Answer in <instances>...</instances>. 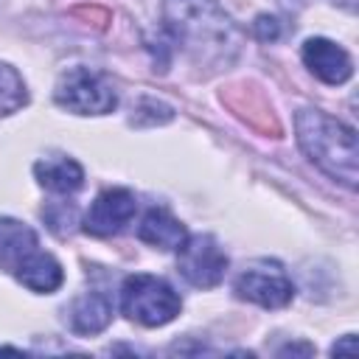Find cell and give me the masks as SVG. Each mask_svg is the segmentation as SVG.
<instances>
[{
    "mask_svg": "<svg viewBox=\"0 0 359 359\" xmlns=\"http://www.w3.org/2000/svg\"><path fill=\"white\" fill-rule=\"evenodd\" d=\"M160 14L196 65L227 67L241 50V31L219 0H163Z\"/></svg>",
    "mask_w": 359,
    "mask_h": 359,
    "instance_id": "1",
    "label": "cell"
},
{
    "mask_svg": "<svg viewBox=\"0 0 359 359\" xmlns=\"http://www.w3.org/2000/svg\"><path fill=\"white\" fill-rule=\"evenodd\" d=\"M294 132L303 154L331 180L342 182L345 188H356V165H359V149H356V132L353 126L342 123L339 118L323 112V109H300L294 115Z\"/></svg>",
    "mask_w": 359,
    "mask_h": 359,
    "instance_id": "2",
    "label": "cell"
},
{
    "mask_svg": "<svg viewBox=\"0 0 359 359\" xmlns=\"http://www.w3.org/2000/svg\"><path fill=\"white\" fill-rule=\"evenodd\" d=\"M182 309L180 294L174 292L171 283H165L157 275H129L121 286V311L146 328H160L171 323Z\"/></svg>",
    "mask_w": 359,
    "mask_h": 359,
    "instance_id": "3",
    "label": "cell"
},
{
    "mask_svg": "<svg viewBox=\"0 0 359 359\" xmlns=\"http://www.w3.org/2000/svg\"><path fill=\"white\" fill-rule=\"evenodd\" d=\"M53 98L59 107L76 115H107L118 107V93L112 81L90 67H70L59 76Z\"/></svg>",
    "mask_w": 359,
    "mask_h": 359,
    "instance_id": "4",
    "label": "cell"
},
{
    "mask_svg": "<svg viewBox=\"0 0 359 359\" xmlns=\"http://www.w3.org/2000/svg\"><path fill=\"white\" fill-rule=\"evenodd\" d=\"M177 269L191 286L213 289L227 272V252L208 233L185 236V241L177 247Z\"/></svg>",
    "mask_w": 359,
    "mask_h": 359,
    "instance_id": "5",
    "label": "cell"
},
{
    "mask_svg": "<svg viewBox=\"0 0 359 359\" xmlns=\"http://www.w3.org/2000/svg\"><path fill=\"white\" fill-rule=\"evenodd\" d=\"M233 292L261 309H283L294 297V286L278 261H255L238 272Z\"/></svg>",
    "mask_w": 359,
    "mask_h": 359,
    "instance_id": "6",
    "label": "cell"
},
{
    "mask_svg": "<svg viewBox=\"0 0 359 359\" xmlns=\"http://www.w3.org/2000/svg\"><path fill=\"white\" fill-rule=\"evenodd\" d=\"M135 210H137V199L129 188H107L95 196V202L90 205V210L84 213V233L90 236H98V238H107V236H115L121 233L132 219H135Z\"/></svg>",
    "mask_w": 359,
    "mask_h": 359,
    "instance_id": "7",
    "label": "cell"
},
{
    "mask_svg": "<svg viewBox=\"0 0 359 359\" xmlns=\"http://www.w3.org/2000/svg\"><path fill=\"white\" fill-rule=\"evenodd\" d=\"M303 65L325 84H345L353 76V62L348 56L345 48H339L337 42L325 39V36H311L303 42Z\"/></svg>",
    "mask_w": 359,
    "mask_h": 359,
    "instance_id": "8",
    "label": "cell"
},
{
    "mask_svg": "<svg viewBox=\"0 0 359 359\" xmlns=\"http://www.w3.org/2000/svg\"><path fill=\"white\" fill-rule=\"evenodd\" d=\"M112 320V303L104 292H87L67 306V325L73 334H101Z\"/></svg>",
    "mask_w": 359,
    "mask_h": 359,
    "instance_id": "9",
    "label": "cell"
},
{
    "mask_svg": "<svg viewBox=\"0 0 359 359\" xmlns=\"http://www.w3.org/2000/svg\"><path fill=\"white\" fill-rule=\"evenodd\" d=\"M14 278H17L25 289H31V292L50 294V292H56V289L62 286L65 269H62V264H59L50 252L34 250L28 258L20 261V266L14 269Z\"/></svg>",
    "mask_w": 359,
    "mask_h": 359,
    "instance_id": "10",
    "label": "cell"
},
{
    "mask_svg": "<svg viewBox=\"0 0 359 359\" xmlns=\"http://www.w3.org/2000/svg\"><path fill=\"white\" fill-rule=\"evenodd\" d=\"M34 177L42 188H48L53 194H76L84 185V168L73 157H65V154L36 160Z\"/></svg>",
    "mask_w": 359,
    "mask_h": 359,
    "instance_id": "11",
    "label": "cell"
},
{
    "mask_svg": "<svg viewBox=\"0 0 359 359\" xmlns=\"http://www.w3.org/2000/svg\"><path fill=\"white\" fill-rule=\"evenodd\" d=\"M185 236L188 233H185L182 222L177 216H171V210H165V208H151L137 227V238L157 250H177L185 241Z\"/></svg>",
    "mask_w": 359,
    "mask_h": 359,
    "instance_id": "12",
    "label": "cell"
},
{
    "mask_svg": "<svg viewBox=\"0 0 359 359\" xmlns=\"http://www.w3.org/2000/svg\"><path fill=\"white\" fill-rule=\"evenodd\" d=\"M39 247L36 233L11 219V216H0V269H17L22 258H28L34 250Z\"/></svg>",
    "mask_w": 359,
    "mask_h": 359,
    "instance_id": "13",
    "label": "cell"
},
{
    "mask_svg": "<svg viewBox=\"0 0 359 359\" xmlns=\"http://www.w3.org/2000/svg\"><path fill=\"white\" fill-rule=\"evenodd\" d=\"M25 104H28V90L22 76L11 65L0 62V115H11Z\"/></svg>",
    "mask_w": 359,
    "mask_h": 359,
    "instance_id": "14",
    "label": "cell"
},
{
    "mask_svg": "<svg viewBox=\"0 0 359 359\" xmlns=\"http://www.w3.org/2000/svg\"><path fill=\"white\" fill-rule=\"evenodd\" d=\"M252 31H255V36L261 42H275L280 36V20L278 17H269V14H261V17H255Z\"/></svg>",
    "mask_w": 359,
    "mask_h": 359,
    "instance_id": "15",
    "label": "cell"
},
{
    "mask_svg": "<svg viewBox=\"0 0 359 359\" xmlns=\"http://www.w3.org/2000/svg\"><path fill=\"white\" fill-rule=\"evenodd\" d=\"M331 353H334V356H339V353L353 356V353H356V337H353V334H345V337H342V342H334Z\"/></svg>",
    "mask_w": 359,
    "mask_h": 359,
    "instance_id": "16",
    "label": "cell"
},
{
    "mask_svg": "<svg viewBox=\"0 0 359 359\" xmlns=\"http://www.w3.org/2000/svg\"><path fill=\"white\" fill-rule=\"evenodd\" d=\"M280 353H311V345H286L280 348Z\"/></svg>",
    "mask_w": 359,
    "mask_h": 359,
    "instance_id": "17",
    "label": "cell"
}]
</instances>
